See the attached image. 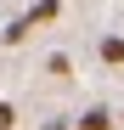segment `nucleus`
Masks as SVG:
<instances>
[{"mask_svg": "<svg viewBox=\"0 0 124 130\" xmlns=\"http://www.w3.org/2000/svg\"><path fill=\"white\" fill-rule=\"evenodd\" d=\"M39 130H73L68 119H45V124H39Z\"/></svg>", "mask_w": 124, "mask_h": 130, "instance_id": "7", "label": "nucleus"}, {"mask_svg": "<svg viewBox=\"0 0 124 130\" xmlns=\"http://www.w3.org/2000/svg\"><path fill=\"white\" fill-rule=\"evenodd\" d=\"M118 119H124V113H118Z\"/></svg>", "mask_w": 124, "mask_h": 130, "instance_id": "8", "label": "nucleus"}, {"mask_svg": "<svg viewBox=\"0 0 124 130\" xmlns=\"http://www.w3.org/2000/svg\"><path fill=\"white\" fill-rule=\"evenodd\" d=\"M17 124V113H11V102H0V130H11Z\"/></svg>", "mask_w": 124, "mask_h": 130, "instance_id": "6", "label": "nucleus"}, {"mask_svg": "<svg viewBox=\"0 0 124 130\" xmlns=\"http://www.w3.org/2000/svg\"><path fill=\"white\" fill-rule=\"evenodd\" d=\"M45 74H56V79H68V74H73V62H68V57L56 51V57H45Z\"/></svg>", "mask_w": 124, "mask_h": 130, "instance_id": "5", "label": "nucleus"}, {"mask_svg": "<svg viewBox=\"0 0 124 130\" xmlns=\"http://www.w3.org/2000/svg\"><path fill=\"white\" fill-rule=\"evenodd\" d=\"M96 51H101V62H107V68H124V34H107Z\"/></svg>", "mask_w": 124, "mask_h": 130, "instance_id": "1", "label": "nucleus"}, {"mask_svg": "<svg viewBox=\"0 0 124 130\" xmlns=\"http://www.w3.org/2000/svg\"><path fill=\"white\" fill-rule=\"evenodd\" d=\"M23 17H28V28H34V23H51V17H56V0H34Z\"/></svg>", "mask_w": 124, "mask_h": 130, "instance_id": "3", "label": "nucleus"}, {"mask_svg": "<svg viewBox=\"0 0 124 130\" xmlns=\"http://www.w3.org/2000/svg\"><path fill=\"white\" fill-rule=\"evenodd\" d=\"M73 130H113V113H107V107H85Z\"/></svg>", "mask_w": 124, "mask_h": 130, "instance_id": "2", "label": "nucleus"}, {"mask_svg": "<svg viewBox=\"0 0 124 130\" xmlns=\"http://www.w3.org/2000/svg\"><path fill=\"white\" fill-rule=\"evenodd\" d=\"M0 40H6V45H17V40H28V17H17V23H6V28H0Z\"/></svg>", "mask_w": 124, "mask_h": 130, "instance_id": "4", "label": "nucleus"}]
</instances>
